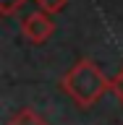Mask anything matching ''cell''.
Wrapping results in <instances>:
<instances>
[{
	"label": "cell",
	"mask_w": 123,
	"mask_h": 125,
	"mask_svg": "<svg viewBox=\"0 0 123 125\" xmlns=\"http://www.w3.org/2000/svg\"><path fill=\"white\" fill-rule=\"evenodd\" d=\"M110 81L113 78L105 76L94 60L84 57L76 65H71V70L60 78V89L73 99L76 107L89 109L105 96V91H110Z\"/></svg>",
	"instance_id": "cell-1"
},
{
	"label": "cell",
	"mask_w": 123,
	"mask_h": 125,
	"mask_svg": "<svg viewBox=\"0 0 123 125\" xmlns=\"http://www.w3.org/2000/svg\"><path fill=\"white\" fill-rule=\"evenodd\" d=\"M55 31V21L45 10H34L21 21V37L31 44H45Z\"/></svg>",
	"instance_id": "cell-2"
},
{
	"label": "cell",
	"mask_w": 123,
	"mask_h": 125,
	"mask_svg": "<svg viewBox=\"0 0 123 125\" xmlns=\"http://www.w3.org/2000/svg\"><path fill=\"white\" fill-rule=\"evenodd\" d=\"M8 125H47V123L37 115V112H34V109L24 107V109H18V112L8 120Z\"/></svg>",
	"instance_id": "cell-3"
},
{
	"label": "cell",
	"mask_w": 123,
	"mask_h": 125,
	"mask_svg": "<svg viewBox=\"0 0 123 125\" xmlns=\"http://www.w3.org/2000/svg\"><path fill=\"white\" fill-rule=\"evenodd\" d=\"M34 3H37L39 10H45V13H50V16L60 13L63 8L68 5V0H34Z\"/></svg>",
	"instance_id": "cell-4"
},
{
	"label": "cell",
	"mask_w": 123,
	"mask_h": 125,
	"mask_svg": "<svg viewBox=\"0 0 123 125\" xmlns=\"http://www.w3.org/2000/svg\"><path fill=\"white\" fill-rule=\"evenodd\" d=\"M26 5V0H0V13L3 16H13Z\"/></svg>",
	"instance_id": "cell-5"
},
{
	"label": "cell",
	"mask_w": 123,
	"mask_h": 125,
	"mask_svg": "<svg viewBox=\"0 0 123 125\" xmlns=\"http://www.w3.org/2000/svg\"><path fill=\"white\" fill-rule=\"evenodd\" d=\"M110 91L118 96V102L123 104V68L118 70L115 76H113V81H110Z\"/></svg>",
	"instance_id": "cell-6"
}]
</instances>
